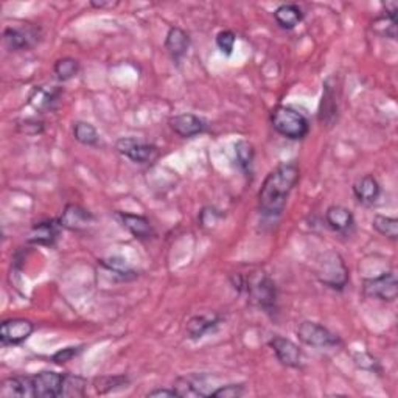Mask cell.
I'll return each mask as SVG.
<instances>
[{"label": "cell", "mask_w": 398, "mask_h": 398, "mask_svg": "<svg viewBox=\"0 0 398 398\" xmlns=\"http://www.w3.org/2000/svg\"><path fill=\"white\" fill-rule=\"evenodd\" d=\"M372 28L378 35H383L386 38L395 39L397 38V13L386 11L383 16H380L372 22Z\"/></svg>", "instance_id": "cell-25"}, {"label": "cell", "mask_w": 398, "mask_h": 398, "mask_svg": "<svg viewBox=\"0 0 398 398\" xmlns=\"http://www.w3.org/2000/svg\"><path fill=\"white\" fill-rule=\"evenodd\" d=\"M336 111H338V104H336L333 90H331V87L328 85H326V90H323L321 109H319L321 122L328 123V124L333 123L336 120Z\"/></svg>", "instance_id": "cell-24"}, {"label": "cell", "mask_w": 398, "mask_h": 398, "mask_svg": "<svg viewBox=\"0 0 398 398\" xmlns=\"http://www.w3.org/2000/svg\"><path fill=\"white\" fill-rule=\"evenodd\" d=\"M80 352H81V347H65V348H63V350L56 352L52 356V361L55 364H64V362L70 361L72 358H75V356H77Z\"/></svg>", "instance_id": "cell-33"}, {"label": "cell", "mask_w": 398, "mask_h": 398, "mask_svg": "<svg viewBox=\"0 0 398 398\" xmlns=\"http://www.w3.org/2000/svg\"><path fill=\"white\" fill-rule=\"evenodd\" d=\"M221 322V318L218 314H199V316H193L187 322L185 333L190 339H201L205 336L209 331L215 330Z\"/></svg>", "instance_id": "cell-17"}, {"label": "cell", "mask_w": 398, "mask_h": 398, "mask_svg": "<svg viewBox=\"0 0 398 398\" xmlns=\"http://www.w3.org/2000/svg\"><path fill=\"white\" fill-rule=\"evenodd\" d=\"M355 362L358 364V366H360L361 369H367V370H372V372L380 370L378 361H377L375 358H372V356L367 355V353H358V355H355Z\"/></svg>", "instance_id": "cell-34"}, {"label": "cell", "mask_w": 398, "mask_h": 398, "mask_svg": "<svg viewBox=\"0 0 398 398\" xmlns=\"http://www.w3.org/2000/svg\"><path fill=\"white\" fill-rule=\"evenodd\" d=\"M41 38V31L35 25H25V27H8L4 31V44L11 52L28 50L35 45Z\"/></svg>", "instance_id": "cell-8"}, {"label": "cell", "mask_w": 398, "mask_h": 398, "mask_svg": "<svg viewBox=\"0 0 398 398\" xmlns=\"http://www.w3.org/2000/svg\"><path fill=\"white\" fill-rule=\"evenodd\" d=\"M362 293L367 297L378 298V301L394 302L398 296V280L392 272H383L377 277L362 280Z\"/></svg>", "instance_id": "cell-6"}, {"label": "cell", "mask_w": 398, "mask_h": 398, "mask_svg": "<svg viewBox=\"0 0 398 398\" xmlns=\"http://www.w3.org/2000/svg\"><path fill=\"white\" fill-rule=\"evenodd\" d=\"M381 187L378 184V181L366 174V176H361L355 181L353 184V195L356 198V201L362 205H372L377 203V199L380 198Z\"/></svg>", "instance_id": "cell-15"}, {"label": "cell", "mask_w": 398, "mask_h": 398, "mask_svg": "<svg viewBox=\"0 0 398 398\" xmlns=\"http://www.w3.org/2000/svg\"><path fill=\"white\" fill-rule=\"evenodd\" d=\"M0 397L13 398V397H35L33 391V378L31 377H11L4 381L0 387Z\"/></svg>", "instance_id": "cell-20"}, {"label": "cell", "mask_w": 398, "mask_h": 398, "mask_svg": "<svg viewBox=\"0 0 398 398\" xmlns=\"http://www.w3.org/2000/svg\"><path fill=\"white\" fill-rule=\"evenodd\" d=\"M271 123L280 136L291 140H301L310 131V123L305 115L289 106H277L272 109Z\"/></svg>", "instance_id": "cell-3"}, {"label": "cell", "mask_w": 398, "mask_h": 398, "mask_svg": "<svg viewBox=\"0 0 398 398\" xmlns=\"http://www.w3.org/2000/svg\"><path fill=\"white\" fill-rule=\"evenodd\" d=\"M129 383L128 377L119 375V377H103L95 380V389L100 394H107L112 391H117V389L127 387Z\"/></svg>", "instance_id": "cell-30"}, {"label": "cell", "mask_w": 398, "mask_h": 398, "mask_svg": "<svg viewBox=\"0 0 398 398\" xmlns=\"http://www.w3.org/2000/svg\"><path fill=\"white\" fill-rule=\"evenodd\" d=\"M90 5L95 6V8H107V6H114L117 4H112V2H90Z\"/></svg>", "instance_id": "cell-36"}, {"label": "cell", "mask_w": 398, "mask_h": 398, "mask_svg": "<svg viewBox=\"0 0 398 398\" xmlns=\"http://www.w3.org/2000/svg\"><path fill=\"white\" fill-rule=\"evenodd\" d=\"M53 72L60 81H69L77 77V73L80 72V63L75 58H61L55 63Z\"/></svg>", "instance_id": "cell-27"}, {"label": "cell", "mask_w": 398, "mask_h": 398, "mask_svg": "<svg viewBox=\"0 0 398 398\" xmlns=\"http://www.w3.org/2000/svg\"><path fill=\"white\" fill-rule=\"evenodd\" d=\"M217 47L221 50V53L230 56L232 52L235 48V43H237V36L234 31L230 30H222L217 35Z\"/></svg>", "instance_id": "cell-31"}, {"label": "cell", "mask_w": 398, "mask_h": 398, "mask_svg": "<svg viewBox=\"0 0 398 398\" xmlns=\"http://www.w3.org/2000/svg\"><path fill=\"white\" fill-rule=\"evenodd\" d=\"M87 380L78 375H64L61 397H85Z\"/></svg>", "instance_id": "cell-28"}, {"label": "cell", "mask_w": 398, "mask_h": 398, "mask_svg": "<svg viewBox=\"0 0 398 398\" xmlns=\"http://www.w3.org/2000/svg\"><path fill=\"white\" fill-rule=\"evenodd\" d=\"M372 226L380 235H383L389 240L398 238V220L394 217H386V215H375L372 221Z\"/></svg>", "instance_id": "cell-26"}, {"label": "cell", "mask_w": 398, "mask_h": 398, "mask_svg": "<svg viewBox=\"0 0 398 398\" xmlns=\"http://www.w3.org/2000/svg\"><path fill=\"white\" fill-rule=\"evenodd\" d=\"M35 331V323L28 319L14 318L4 321L0 326V343L4 345H19Z\"/></svg>", "instance_id": "cell-9"}, {"label": "cell", "mask_w": 398, "mask_h": 398, "mask_svg": "<svg viewBox=\"0 0 398 398\" xmlns=\"http://www.w3.org/2000/svg\"><path fill=\"white\" fill-rule=\"evenodd\" d=\"M244 394V386L243 384H226L212 391L210 397H218V398H238Z\"/></svg>", "instance_id": "cell-32"}, {"label": "cell", "mask_w": 398, "mask_h": 398, "mask_svg": "<svg viewBox=\"0 0 398 398\" xmlns=\"http://www.w3.org/2000/svg\"><path fill=\"white\" fill-rule=\"evenodd\" d=\"M33 391L38 398H56L61 397L63 389V373L53 370H43L33 375Z\"/></svg>", "instance_id": "cell-10"}, {"label": "cell", "mask_w": 398, "mask_h": 398, "mask_svg": "<svg viewBox=\"0 0 398 398\" xmlns=\"http://www.w3.org/2000/svg\"><path fill=\"white\" fill-rule=\"evenodd\" d=\"M326 221L328 227L336 232V234L347 235L350 234L355 227V218L353 213L344 205H330L326 212Z\"/></svg>", "instance_id": "cell-13"}, {"label": "cell", "mask_w": 398, "mask_h": 398, "mask_svg": "<svg viewBox=\"0 0 398 398\" xmlns=\"http://www.w3.org/2000/svg\"><path fill=\"white\" fill-rule=\"evenodd\" d=\"M61 90L56 87H36L30 97V103L38 111H52L60 102Z\"/></svg>", "instance_id": "cell-22"}, {"label": "cell", "mask_w": 398, "mask_h": 398, "mask_svg": "<svg viewBox=\"0 0 398 398\" xmlns=\"http://www.w3.org/2000/svg\"><path fill=\"white\" fill-rule=\"evenodd\" d=\"M297 338L305 345L314 348H331L339 344V338L333 331L323 327L322 323L313 321H305L297 327Z\"/></svg>", "instance_id": "cell-5"}, {"label": "cell", "mask_w": 398, "mask_h": 398, "mask_svg": "<svg viewBox=\"0 0 398 398\" xmlns=\"http://www.w3.org/2000/svg\"><path fill=\"white\" fill-rule=\"evenodd\" d=\"M274 19H276L280 28L293 30L302 22L303 13L298 5L284 4V5H280L276 11H274Z\"/></svg>", "instance_id": "cell-21"}, {"label": "cell", "mask_w": 398, "mask_h": 398, "mask_svg": "<svg viewBox=\"0 0 398 398\" xmlns=\"http://www.w3.org/2000/svg\"><path fill=\"white\" fill-rule=\"evenodd\" d=\"M60 227V221L56 220L36 222L30 230L28 242L39 246H53L58 238V229Z\"/></svg>", "instance_id": "cell-16"}, {"label": "cell", "mask_w": 398, "mask_h": 398, "mask_svg": "<svg viewBox=\"0 0 398 398\" xmlns=\"http://www.w3.org/2000/svg\"><path fill=\"white\" fill-rule=\"evenodd\" d=\"M165 48L168 50L173 60H182L190 48V36L187 35V31L179 27H171L167 33V38H165Z\"/></svg>", "instance_id": "cell-18"}, {"label": "cell", "mask_w": 398, "mask_h": 398, "mask_svg": "<svg viewBox=\"0 0 398 398\" xmlns=\"http://www.w3.org/2000/svg\"><path fill=\"white\" fill-rule=\"evenodd\" d=\"M73 137L77 142L86 146H95L98 145V131L92 123L89 122H77L73 124Z\"/></svg>", "instance_id": "cell-23"}, {"label": "cell", "mask_w": 398, "mask_h": 398, "mask_svg": "<svg viewBox=\"0 0 398 398\" xmlns=\"http://www.w3.org/2000/svg\"><path fill=\"white\" fill-rule=\"evenodd\" d=\"M119 218L122 220L123 226L139 240H148V238H151L154 234L151 222H149V220L146 217H142V215L120 212Z\"/></svg>", "instance_id": "cell-19"}, {"label": "cell", "mask_w": 398, "mask_h": 398, "mask_svg": "<svg viewBox=\"0 0 398 398\" xmlns=\"http://www.w3.org/2000/svg\"><path fill=\"white\" fill-rule=\"evenodd\" d=\"M170 127L178 136L188 139L204 132L207 124L201 117H198L195 114H179L174 115L170 120Z\"/></svg>", "instance_id": "cell-14"}, {"label": "cell", "mask_w": 398, "mask_h": 398, "mask_svg": "<svg viewBox=\"0 0 398 398\" xmlns=\"http://www.w3.org/2000/svg\"><path fill=\"white\" fill-rule=\"evenodd\" d=\"M120 154L136 163H153L159 157V149L134 137H122L115 144Z\"/></svg>", "instance_id": "cell-7"}, {"label": "cell", "mask_w": 398, "mask_h": 398, "mask_svg": "<svg viewBox=\"0 0 398 398\" xmlns=\"http://www.w3.org/2000/svg\"><path fill=\"white\" fill-rule=\"evenodd\" d=\"M298 178L301 170L294 162L280 163L268 174L259 192V209L264 217L274 218L281 215Z\"/></svg>", "instance_id": "cell-1"}, {"label": "cell", "mask_w": 398, "mask_h": 398, "mask_svg": "<svg viewBox=\"0 0 398 398\" xmlns=\"http://www.w3.org/2000/svg\"><path fill=\"white\" fill-rule=\"evenodd\" d=\"M316 277L319 279L321 284L331 289H336V291H343L348 285V279H350L344 259L333 251L326 252L319 259Z\"/></svg>", "instance_id": "cell-4"}, {"label": "cell", "mask_w": 398, "mask_h": 398, "mask_svg": "<svg viewBox=\"0 0 398 398\" xmlns=\"http://www.w3.org/2000/svg\"><path fill=\"white\" fill-rule=\"evenodd\" d=\"M269 345L276 353L280 364L286 367H298L302 361V352L297 344H294L291 339H286L284 336H274Z\"/></svg>", "instance_id": "cell-12"}, {"label": "cell", "mask_w": 398, "mask_h": 398, "mask_svg": "<svg viewBox=\"0 0 398 398\" xmlns=\"http://www.w3.org/2000/svg\"><path fill=\"white\" fill-rule=\"evenodd\" d=\"M148 397H165V398H174L179 397L174 389H154V391L148 392Z\"/></svg>", "instance_id": "cell-35"}, {"label": "cell", "mask_w": 398, "mask_h": 398, "mask_svg": "<svg viewBox=\"0 0 398 398\" xmlns=\"http://www.w3.org/2000/svg\"><path fill=\"white\" fill-rule=\"evenodd\" d=\"M235 157L240 168H242L246 174L251 173L254 157H255L254 146L249 142H246V140H240V142L235 145Z\"/></svg>", "instance_id": "cell-29"}, {"label": "cell", "mask_w": 398, "mask_h": 398, "mask_svg": "<svg viewBox=\"0 0 398 398\" xmlns=\"http://www.w3.org/2000/svg\"><path fill=\"white\" fill-rule=\"evenodd\" d=\"M234 285L238 291H244L254 305L259 306L264 313L272 314L277 310V288L276 284L267 276V274H249V276H240Z\"/></svg>", "instance_id": "cell-2"}, {"label": "cell", "mask_w": 398, "mask_h": 398, "mask_svg": "<svg viewBox=\"0 0 398 398\" xmlns=\"http://www.w3.org/2000/svg\"><path fill=\"white\" fill-rule=\"evenodd\" d=\"M94 220H95L94 215L87 209H85V207H81L78 204H69L65 205L61 218L58 221H60V226L64 229L80 232L92 226Z\"/></svg>", "instance_id": "cell-11"}]
</instances>
